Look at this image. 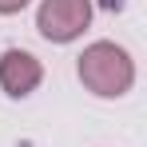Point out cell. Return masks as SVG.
Here are the masks:
<instances>
[{"instance_id":"1","label":"cell","mask_w":147,"mask_h":147,"mask_svg":"<svg viewBox=\"0 0 147 147\" xmlns=\"http://www.w3.org/2000/svg\"><path fill=\"white\" fill-rule=\"evenodd\" d=\"M80 84L99 99H119L131 92L135 84V60L127 56V48H119L115 40H96L80 52Z\"/></svg>"},{"instance_id":"2","label":"cell","mask_w":147,"mask_h":147,"mask_svg":"<svg viewBox=\"0 0 147 147\" xmlns=\"http://www.w3.org/2000/svg\"><path fill=\"white\" fill-rule=\"evenodd\" d=\"M92 24V0H40L36 28L52 44H72Z\"/></svg>"},{"instance_id":"3","label":"cell","mask_w":147,"mask_h":147,"mask_svg":"<svg viewBox=\"0 0 147 147\" xmlns=\"http://www.w3.org/2000/svg\"><path fill=\"white\" fill-rule=\"evenodd\" d=\"M40 80H44V64L24 48H8L0 56V88L8 92L12 99H24L32 96L36 88H40Z\"/></svg>"},{"instance_id":"4","label":"cell","mask_w":147,"mask_h":147,"mask_svg":"<svg viewBox=\"0 0 147 147\" xmlns=\"http://www.w3.org/2000/svg\"><path fill=\"white\" fill-rule=\"evenodd\" d=\"M32 0H0V16H16V12H24Z\"/></svg>"}]
</instances>
